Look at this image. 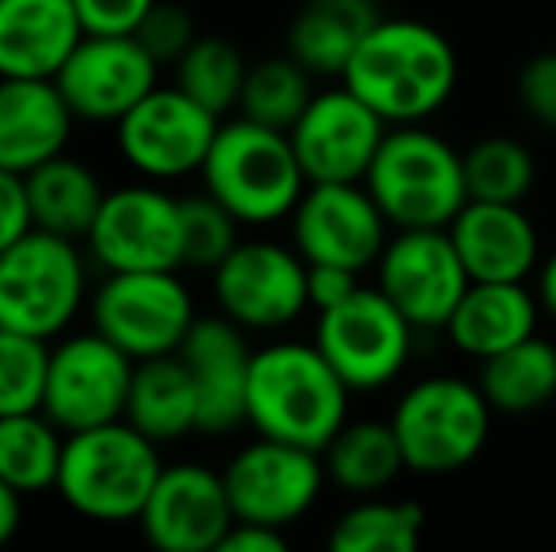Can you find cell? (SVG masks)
<instances>
[{"label":"cell","mask_w":556,"mask_h":552,"mask_svg":"<svg viewBox=\"0 0 556 552\" xmlns=\"http://www.w3.org/2000/svg\"><path fill=\"white\" fill-rule=\"evenodd\" d=\"M341 84L387 126H420L458 88V53L420 20H379L344 65Z\"/></svg>","instance_id":"cell-1"},{"label":"cell","mask_w":556,"mask_h":552,"mask_svg":"<svg viewBox=\"0 0 556 552\" xmlns=\"http://www.w3.org/2000/svg\"><path fill=\"white\" fill-rule=\"evenodd\" d=\"M349 394L318 345L277 341L250 363L247 424L269 439L323 450L349 420Z\"/></svg>","instance_id":"cell-2"},{"label":"cell","mask_w":556,"mask_h":552,"mask_svg":"<svg viewBox=\"0 0 556 552\" xmlns=\"http://www.w3.org/2000/svg\"><path fill=\"white\" fill-rule=\"evenodd\" d=\"M160 473V442L129 420H111L65 435L58 492L91 523H137Z\"/></svg>","instance_id":"cell-3"},{"label":"cell","mask_w":556,"mask_h":552,"mask_svg":"<svg viewBox=\"0 0 556 552\" xmlns=\"http://www.w3.org/2000/svg\"><path fill=\"white\" fill-rule=\"evenodd\" d=\"M201 178L205 190L231 208L239 223L285 220L311 185L292 137L250 118L220 121Z\"/></svg>","instance_id":"cell-4"},{"label":"cell","mask_w":556,"mask_h":552,"mask_svg":"<svg viewBox=\"0 0 556 552\" xmlns=\"http://www.w3.org/2000/svg\"><path fill=\"white\" fill-rule=\"evenodd\" d=\"M364 185L390 228H446L469 201L462 152L425 126H390Z\"/></svg>","instance_id":"cell-5"},{"label":"cell","mask_w":556,"mask_h":552,"mask_svg":"<svg viewBox=\"0 0 556 552\" xmlns=\"http://www.w3.org/2000/svg\"><path fill=\"white\" fill-rule=\"evenodd\" d=\"M489 398L477 383L454 375H432L413 383L394 406L397 442H402L405 465L425 477L458 473L484 450L492 432Z\"/></svg>","instance_id":"cell-6"},{"label":"cell","mask_w":556,"mask_h":552,"mask_svg":"<svg viewBox=\"0 0 556 552\" xmlns=\"http://www.w3.org/2000/svg\"><path fill=\"white\" fill-rule=\"evenodd\" d=\"M84 307V258L76 239L30 228L0 254V325L53 341Z\"/></svg>","instance_id":"cell-7"},{"label":"cell","mask_w":556,"mask_h":552,"mask_svg":"<svg viewBox=\"0 0 556 552\" xmlns=\"http://www.w3.org/2000/svg\"><path fill=\"white\" fill-rule=\"evenodd\" d=\"M413 333L417 325L382 295L379 284H359L344 303L318 310L315 345L352 394H367L402 375L413 356Z\"/></svg>","instance_id":"cell-8"},{"label":"cell","mask_w":556,"mask_h":552,"mask_svg":"<svg viewBox=\"0 0 556 552\" xmlns=\"http://www.w3.org/2000/svg\"><path fill=\"white\" fill-rule=\"evenodd\" d=\"M91 322L132 360L170 356L193 330V295L175 269L111 273L91 299Z\"/></svg>","instance_id":"cell-9"},{"label":"cell","mask_w":556,"mask_h":552,"mask_svg":"<svg viewBox=\"0 0 556 552\" xmlns=\"http://www.w3.org/2000/svg\"><path fill=\"white\" fill-rule=\"evenodd\" d=\"M326 480L330 477H326L323 450L269 439V435L247 442L224 470L235 518L277 526V530L300 523L315 508Z\"/></svg>","instance_id":"cell-10"},{"label":"cell","mask_w":556,"mask_h":552,"mask_svg":"<svg viewBox=\"0 0 556 552\" xmlns=\"http://www.w3.org/2000/svg\"><path fill=\"white\" fill-rule=\"evenodd\" d=\"M132 368L137 360L99 330L65 337L50 352L42 413L65 435L125 420Z\"/></svg>","instance_id":"cell-11"},{"label":"cell","mask_w":556,"mask_h":552,"mask_svg":"<svg viewBox=\"0 0 556 552\" xmlns=\"http://www.w3.org/2000/svg\"><path fill=\"white\" fill-rule=\"evenodd\" d=\"M216 133H220V118L213 111L186 95L178 84L175 88L155 84L117 121V147L132 170L167 182V178H186L205 167Z\"/></svg>","instance_id":"cell-12"},{"label":"cell","mask_w":556,"mask_h":552,"mask_svg":"<svg viewBox=\"0 0 556 552\" xmlns=\"http://www.w3.org/2000/svg\"><path fill=\"white\" fill-rule=\"evenodd\" d=\"M390 220L364 182H311L292 208V246L307 266L375 269Z\"/></svg>","instance_id":"cell-13"},{"label":"cell","mask_w":556,"mask_h":552,"mask_svg":"<svg viewBox=\"0 0 556 552\" xmlns=\"http://www.w3.org/2000/svg\"><path fill=\"white\" fill-rule=\"evenodd\" d=\"M379 287L417 330H443L466 295L469 273L446 228H402L375 261Z\"/></svg>","instance_id":"cell-14"},{"label":"cell","mask_w":556,"mask_h":552,"mask_svg":"<svg viewBox=\"0 0 556 552\" xmlns=\"http://www.w3.org/2000/svg\"><path fill=\"white\" fill-rule=\"evenodd\" d=\"M216 303L242 330H280L311 307L307 261L280 243H239L213 269Z\"/></svg>","instance_id":"cell-15"},{"label":"cell","mask_w":556,"mask_h":552,"mask_svg":"<svg viewBox=\"0 0 556 552\" xmlns=\"http://www.w3.org/2000/svg\"><path fill=\"white\" fill-rule=\"evenodd\" d=\"M88 251L106 273L182 266V213L178 197L155 185H122L106 193L88 231Z\"/></svg>","instance_id":"cell-16"},{"label":"cell","mask_w":556,"mask_h":552,"mask_svg":"<svg viewBox=\"0 0 556 552\" xmlns=\"http://www.w3.org/2000/svg\"><path fill=\"white\" fill-rule=\"evenodd\" d=\"M387 129V121L341 84L330 91H315L288 137L307 182H364Z\"/></svg>","instance_id":"cell-17"},{"label":"cell","mask_w":556,"mask_h":552,"mask_svg":"<svg viewBox=\"0 0 556 552\" xmlns=\"http://www.w3.org/2000/svg\"><path fill=\"white\" fill-rule=\"evenodd\" d=\"M160 65L137 35H84L61 73L53 76L84 121H122L155 88Z\"/></svg>","instance_id":"cell-18"},{"label":"cell","mask_w":556,"mask_h":552,"mask_svg":"<svg viewBox=\"0 0 556 552\" xmlns=\"http://www.w3.org/2000/svg\"><path fill=\"white\" fill-rule=\"evenodd\" d=\"M140 530L160 552H213L235 526V508L224 473L205 465H163L144 511Z\"/></svg>","instance_id":"cell-19"},{"label":"cell","mask_w":556,"mask_h":552,"mask_svg":"<svg viewBox=\"0 0 556 552\" xmlns=\"http://www.w3.org/2000/svg\"><path fill=\"white\" fill-rule=\"evenodd\" d=\"M198 386L201 424L205 435H227L247 424V390H250V352L242 325L231 318H198L178 348Z\"/></svg>","instance_id":"cell-20"},{"label":"cell","mask_w":556,"mask_h":552,"mask_svg":"<svg viewBox=\"0 0 556 552\" xmlns=\"http://www.w3.org/2000/svg\"><path fill=\"white\" fill-rule=\"evenodd\" d=\"M469 280H527L542 258V239L522 205L466 201L446 223Z\"/></svg>","instance_id":"cell-21"},{"label":"cell","mask_w":556,"mask_h":552,"mask_svg":"<svg viewBox=\"0 0 556 552\" xmlns=\"http://www.w3.org/2000/svg\"><path fill=\"white\" fill-rule=\"evenodd\" d=\"M73 106L58 80L0 76V167L27 175L38 163L65 152L73 133Z\"/></svg>","instance_id":"cell-22"},{"label":"cell","mask_w":556,"mask_h":552,"mask_svg":"<svg viewBox=\"0 0 556 552\" xmlns=\"http://www.w3.org/2000/svg\"><path fill=\"white\" fill-rule=\"evenodd\" d=\"M80 38L73 0H0V76L53 80Z\"/></svg>","instance_id":"cell-23"},{"label":"cell","mask_w":556,"mask_h":552,"mask_svg":"<svg viewBox=\"0 0 556 552\" xmlns=\"http://www.w3.org/2000/svg\"><path fill=\"white\" fill-rule=\"evenodd\" d=\"M542 299L522 280H469L443 333L458 352L473 360L504 352L538 333Z\"/></svg>","instance_id":"cell-24"},{"label":"cell","mask_w":556,"mask_h":552,"mask_svg":"<svg viewBox=\"0 0 556 552\" xmlns=\"http://www.w3.org/2000/svg\"><path fill=\"white\" fill-rule=\"evenodd\" d=\"M125 420L137 432H144L152 442H175L182 435L198 432V386H193V375L182 363V356L170 352L152 356V360H137L129 383V401H125Z\"/></svg>","instance_id":"cell-25"},{"label":"cell","mask_w":556,"mask_h":552,"mask_svg":"<svg viewBox=\"0 0 556 552\" xmlns=\"http://www.w3.org/2000/svg\"><path fill=\"white\" fill-rule=\"evenodd\" d=\"M379 20V0H303L288 27V53L315 76H341Z\"/></svg>","instance_id":"cell-26"},{"label":"cell","mask_w":556,"mask_h":552,"mask_svg":"<svg viewBox=\"0 0 556 552\" xmlns=\"http://www.w3.org/2000/svg\"><path fill=\"white\" fill-rule=\"evenodd\" d=\"M23 182H27L35 228H46L65 239H88L91 223H96L99 208L106 201L103 185H99L96 170L88 163L61 152L53 159L38 163L35 170H27Z\"/></svg>","instance_id":"cell-27"},{"label":"cell","mask_w":556,"mask_h":552,"mask_svg":"<svg viewBox=\"0 0 556 552\" xmlns=\"http://www.w3.org/2000/svg\"><path fill=\"white\" fill-rule=\"evenodd\" d=\"M326 477L352 496H379L402 477L405 454L390 420H344L323 447Z\"/></svg>","instance_id":"cell-28"},{"label":"cell","mask_w":556,"mask_h":552,"mask_svg":"<svg viewBox=\"0 0 556 552\" xmlns=\"http://www.w3.org/2000/svg\"><path fill=\"white\" fill-rule=\"evenodd\" d=\"M477 386L496 413H538L556 398V345L534 333V337L489 356L481 360Z\"/></svg>","instance_id":"cell-29"},{"label":"cell","mask_w":556,"mask_h":552,"mask_svg":"<svg viewBox=\"0 0 556 552\" xmlns=\"http://www.w3.org/2000/svg\"><path fill=\"white\" fill-rule=\"evenodd\" d=\"M61 458H65V432L50 416L12 413L0 416V480L23 496L58 488Z\"/></svg>","instance_id":"cell-30"},{"label":"cell","mask_w":556,"mask_h":552,"mask_svg":"<svg viewBox=\"0 0 556 552\" xmlns=\"http://www.w3.org/2000/svg\"><path fill=\"white\" fill-rule=\"evenodd\" d=\"M425 538V511L413 500L359 496L330 530L333 552H417Z\"/></svg>","instance_id":"cell-31"},{"label":"cell","mask_w":556,"mask_h":552,"mask_svg":"<svg viewBox=\"0 0 556 552\" xmlns=\"http://www.w3.org/2000/svg\"><path fill=\"white\" fill-rule=\"evenodd\" d=\"M311 68L300 65L292 53L285 57H265L247 68V84H242L239 114L250 121H262L269 129H292L303 118V111L315 99L311 88Z\"/></svg>","instance_id":"cell-32"},{"label":"cell","mask_w":556,"mask_h":552,"mask_svg":"<svg viewBox=\"0 0 556 552\" xmlns=\"http://www.w3.org/2000/svg\"><path fill=\"white\" fill-rule=\"evenodd\" d=\"M247 61H242L239 46L227 42L220 35H198V42L182 53L175 65L178 88L190 99H198L205 111L224 118L235 111L242 99V84H247Z\"/></svg>","instance_id":"cell-33"},{"label":"cell","mask_w":556,"mask_h":552,"mask_svg":"<svg viewBox=\"0 0 556 552\" xmlns=\"http://www.w3.org/2000/svg\"><path fill=\"white\" fill-rule=\"evenodd\" d=\"M469 201H504L522 205L534 190V155L511 137H484L462 155Z\"/></svg>","instance_id":"cell-34"},{"label":"cell","mask_w":556,"mask_h":552,"mask_svg":"<svg viewBox=\"0 0 556 552\" xmlns=\"http://www.w3.org/2000/svg\"><path fill=\"white\" fill-rule=\"evenodd\" d=\"M50 352V341L0 325V416L42 409Z\"/></svg>","instance_id":"cell-35"},{"label":"cell","mask_w":556,"mask_h":552,"mask_svg":"<svg viewBox=\"0 0 556 552\" xmlns=\"http://www.w3.org/2000/svg\"><path fill=\"white\" fill-rule=\"evenodd\" d=\"M178 213H182V266L216 269L239 246V220L208 190L198 197H178Z\"/></svg>","instance_id":"cell-36"},{"label":"cell","mask_w":556,"mask_h":552,"mask_svg":"<svg viewBox=\"0 0 556 552\" xmlns=\"http://www.w3.org/2000/svg\"><path fill=\"white\" fill-rule=\"evenodd\" d=\"M137 42L155 57V65H178L182 53L198 42V23L175 0H155L152 12L137 27Z\"/></svg>","instance_id":"cell-37"},{"label":"cell","mask_w":556,"mask_h":552,"mask_svg":"<svg viewBox=\"0 0 556 552\" xmlns=\"http://www.w3.org/2000/svg\"><path fill=\"white\" fill-rule=\"evenodd\" d=\"M519 103L538 126L556 129V53H538L519 68Z\"/></svg>","instance_id":"cell-38"},{"label":"cell","mask_w":556,"mask_h":552,"mask_svg":"<svg viewBox=\"0 0 556 552\" xmlns=\"http://www.w3.org/2000/svg\"><path fill=\"white\" fill-rule=\"evenodd\" d=\"M84 35H137L155 0H73Z\"/></svg>","instance_id":"cell-39"},{"label":"cell","mask_w":556,"mask_h":552,"mask_svg":"<svg viewBox=\"0 0 556 552\" xmlns=\"http://www.w3.org/2000/svg\"><path fill=\"white\" fill-rule=\"evenodd\" d=\"M35 228V216H30V201H27V182L15 170L0 167V254L23 239Z\"/></svg>","instance_id":"cell-40"},{"label":"cell","mask_w":556,"mask_h":552,"mask_svg":"<svg viewBox=\"0 0 556 552\" xmlns=\"http://www.w3.org/2000/svg\"><path fill=\"white\" fill-rule=\"evenodd\" d=\"M359 287V273L344 266H307V292H311V307L315 310H330L337 303H344L352 292Z\"/></svg>","instance_id":"cell-41"},{"label":"cell","mask_w":556,"mask_h":552,"mask_svg":"<svg viewBox=\"0 0 556 552\" xmlns=\"http://www.w3.org/2000/svg\"><path fill=\"white\" fill-rule=\"evenodd\" d=\"M285 549H288L285 530L235 518V526L227 530V538L220 541V549L216 552H285Z\"/></svg>","instance_id":"cell-42"},{"label":"cell","mask_w":556,"mask_h":552,"mask_svg":"<svg viewBox=\"0 0 556 552\" xmlns=\"http://www.w3.org/2000/svg\"><path fill=\"white\" fill-rule=\"evenodd\" d=\"M23 526V492H15L8 480H0V545L20 534Z\"/></svg>","instance_id":"cell-43"},{"label":"cell","mask_w":556,"mask_h":552,"mask_svg":"<svg viewBox=\"0 0 556 552\" xmlns=\"http://www.w3.org/2000/svg\"><path fill=\"white\" fill-rule=\"evenodd\" d=\"M538 299H542V310H549L556 318V251L542 266V273H538Z\"/></svg>","instance_id":"cell-44"}]
</instances>
